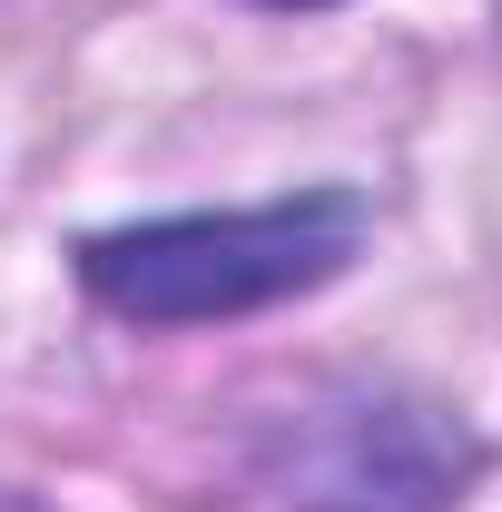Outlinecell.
<instances>
[{"label": "cell", "instance_id": "cell-1", "mask_svg": "<svg viewBox=\"0 0 502 512\" xmlns=\"http://www.w3.org/2000/svg\"><path fill=\"white\" fill-rule=\"evenodd\" d=\"M365 237L355 197H286V207H227V217H148L79 247V286L128 325H227L256 306H286Z\"/></svg>", "mask_w": 502, "mask_h": 512}, {"label": "cell", "instance_id": "cell-2", "mask_svg": "<svg viewBox=\"0 0 502 512\" xmlns=\"http://www.w3.org/2000/svg\"><path fill=\"white\" fill-rule=\"evenodd\" d=\"M463 473V444L414 404H315L306 424L276 444L266 483L286 493V512H443Z\"/></svg>", "mask_w": 502, "mask_h": 512}, {"label": "cell", "instance_id": "cell-3", "mask_svg": "<svg viewBox=\"0 0 502 512\" xmlns=\"http://www.w3.org/2000/svg\"><path fill=\"white\" fill-rule=\"evenodd\" d=\"M266 10H325V0H266Z\"/></svg>", "mask_w": 502, "mask_h": 512}]
</instances>
